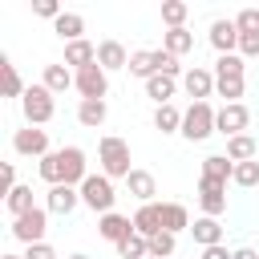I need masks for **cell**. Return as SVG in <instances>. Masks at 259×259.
<instances>
[{
    "instance_id": "cell-39",
    "label": "cell",
    "mask_w": 259,
    "mask_h": 259,
    "mask_svg": "<svg viewBox=\"0 0 259 259\" xmlns=\"http://www.w3.org/2000/svg\"><path fill=\"white\" fill-rule=\"evenodd\" d=\"M24 259H57V251L49 243H32V247H24Z\"/></svg>"
},
{
    "instance_id": "cell-20",
    "label": "cell",
    "mask_w": 259,
    "mask_h": 259,
    "mask_svg": "<svg viewBox=\"0 0 259 259\" xmlns=\"http://www.w3.org/2000/svg\"><path fill=\"white\" fill-rule=\"evenodd\" d=\"M53 32H57L65 45H73V40H81V32H85V16H81V12H61V16L53 20Z\"/></svg>"
},
{
    "instance_id": "cell-25",
    "label": "cell",
    "mask_w": 259,
    "mask_h": 259,
    "mask_svg": "<svg viewBox=\"0 0 259 259\" xmlns=\"http://www.w3.org/2000/svg\"><path fill=\"white\" fill-rule=\"evenodd\" d=\"M105 117H109V105H105V101H81V105H77V121H81L85 130H101Z\"/></svg>"
},
{
    "instance_id": "cell-17",
    "label": "cell",
    "mask_w": 259,
    "mask_h": 259,
    "mask_svg": "<svg viewBox=\"0 0 259 259\" xmlns=\"http://www.w3.org/2000/svg\"><path fill=\"white\" fill-rule=\"evenodd\" d=\"M190 235H194L198 247H219V243H223V223L210 219V214H198V219L190 223Z\"/></svg>"
},
{
    "instance_id": "cell-7",
    "label": "cell",
    "mask_w": 259,
    "mask_h": 259,
    "mask_svg": "<svg viewBox=\"0 0 259 259\" xmlns=\"http://www.w3.org/2000/svg\"><path fill=\"white\" fill-rule=\"evenodd\" d=\"M77 81H73V89L81 93V101H105V93H109V73L101 69V65H89V69H81V73H73Z\"/></svg>"
},
{
    "instance_id": "cell-26",
    "label": "cell",
    "mask_w": 259,
    "mask_h": 259,
    "mask_svg": "<svg viewBox=\"0 0 259 259\" xmlns=\"http://www.w3.org/2000/svg\"><path fill=\"white\" fill-rule=\"evenodd\" d=\"M154 130L158 134H182V109L170 101V105H158L154 109Z\"/></svg>"
},
{
    "instance_id": "cell-38",
    "label": "cell",
    "mask_w": 259,
    "mask_h": 259,
    "mask_svg": "<svg viewBox=\"0 0 259 259\" xmlns=\"http://www.w3.org/2000/svg\"><path fill=\"white\" fill-rule=\"evenodd\" d=\"M32 12H36V16H45V20H57V16H61V4H57V0H36V4H32Z\"/></svg>"
},
{
    "instance_id": "cell-37",
    "label": "cell",
    "mask_w": 259,
    "mask_h": 259,
    "mask_svg": "<svg viewBox=\"0 0 259 259\" xmlns=\"http://www.w3.org/2000/svg\"><path fill=\"white\" fill-rule=\"evenodd\" d=\"M239 57H259V32H239Z\"/></svg>"
},
{
    "instance_id": "cell-11",
    "label": "cell",
    "mask_w": 259,
    "mask_h": 259,
    "mask_svg": "<svg viewBox=\"0 0 259 259\" xmlns=\"http://www.w3.org/2000/svg\"><path fill=\"white\" fill-rule=\"evenodd\" d=\"M182 89H186V97H194V101H210V93H214V73L202 69V65H190V69L182 73Z\"/></svg>"
},
{
    "instance_id": "cell-31",
    "label": "cell",
    "mask_w": 259,
    "mask_h": 259,
    "mask_svg": "<svg viewBox=\"0 0 259 259\" xmlns=\"http://www.w3.org/2000/svg\"><path fill=\"white\" fill-rule=\"evenodd\" d=\"M117 255H121V259H150V239H142V235L134 231L130 239L117 243Z\"/></svg>"
},
{
    "instance_id": "cell-28",
    "label": "cell",
    "mask_w": 259,
    "mask_h": 259,
    "mask_svg": "<svg viewBox=\"0 0 259 259\" xmlns=\"http://www.w3.org/2000/svg\"><path fill=\"white\" fill-rule=\"evenodd\" d=\"M4 206H8V214H12V219L28 214V210H32V186H24V182H20V186H12V190L4 194Z\"/></svg>"
},
{
    "instance_id": "cell-9",
    "label": "cell",
    "mask_w": 259,
    "mask_h": 259,
    "mask_svg": "<svg viewBox=\"0 0 259 259\" xmlns=\"http://www.w3.org/2000/svg\"><path fill=\"white\" fill-rule=\"evenodd\" d=\"M247 125H251V109L239 101V105H223L219 109V117H214V130L223 134V138H239V134H247Z\"/></svg>"
},
{
    "instance_id": "cell-1",
    "label": "cell",
    "mask_w": 259,
    "mask_h": 259,
    "mask_svg": "<svg viewBox=\"0 0 259 259\" xmlns=\"http://www.w3.org/2000/svg\"><path fill=\"white\" fill-rule=\"evenodd\" d=\"M36 170H40V178L49 186H77L81 190V182L89 178V162H85V150L81 146H61V150L45 154Z\"/></svg>"
},
{
    "instance_id": "cell-10",
    "label": "cell",
    "mask_w": 259,
    "mask_h": 259,
    "mask_svg": "<svg viewBox=\"0 0 259 259\" xmlns=\"http://www.w3.org/2000/svg\"><path fill=\"white\" fill-rule=\"evenodd\" d=\"M198 206H202V214H210V219L227 214V182L198 178Z\"/></svg>"
},
{
    "instance_id": "cell-2",
    "label": "cell",
    "mask_w": 259,
    "mask_h": 259,
    "mask_svg": "<svg viewBox=\"0 0 259 259\" xmlns=\"http://www.w3.org/2000/svg\"><path fill=\"white\" fill-rule=\"evenodd\" d=\"M97 162H101V174L105 178H130L134 174V166H130V142L125 138L105 134L97 142Z\"/></svg>"
},
{
    "instance_id": "cell-32",
    "label": "cell",
    "mask_w": 259,
    "mask_h": 259,
    "mask_svg": "<svg viewBox=\"0 0 259 259\" xmlns=\"http://www.w3.org/2000/svg\"><path fill=\"white\" fill-rule=\"evenodd\" d=\"M186 16H190V8L182 0H166L162 4V24L166 28H186Z\"/></svg>"
},
{
    "instance_id": "cell-12",
    "label": "cell",
    "mask_w": 259,
    "mask_h": 259,
    "mask_svg": "<svg viewBox=\"0 0 259 259\" xmlns=\"http://www.w3.org/2000/svg\"><path fill=\"white\" fill-rule=\"evenodd\" d=\"M81 206V190L77 186H49L45 194V210L49 214H73Z\"/></svg>"
},
{
    "instance_id": "cell-43",
    "label": "cell",
    "mask_w": 259,
    "mask_h": 259,
    "mask_svg": "<svg viewBox=\"0 0 259 259\" xmlns=\"http://www.w3.org/2000/svg\"><path fill=\"white\" fill-rule=\"evenodd\" d=\"M4 259H24V255H4Z\"/></svg>"
},
{
    "instance_id": "cell-3",
    "label": "cell",
    "mask_w": 259,
    "mask_h": 259,
    "mask_svg": "<svg viewBox=\"0 0 259 259\" xmlns=\"http://www.w3.org/2000/svg\"><path fill=\"white\" fill-rule=\"evenodd\" d=\"M214 117H219V109L210 101H190V109H182V138L186 142H206L210 134H219Z\"/></svg>"
},
{
    "instance_id": "cell-6",
    "label": "cell",
    "mask_w": 259,
    "mask_h": 259,
    "mask_svg": "<svg viewBox=\"0 0 259 259\" xmlns=\"http://www.w3.org/2000/svg\"><path fill=\"white\" fill-rule=\"evenodd\" d=\"M45 231H49V210H45V206H32L28 214L12 219V239H16V243H24V247L45 243Z\"/></svg>"
},
{
    "instance_id": "cell-24",
    "label": "cell",
    "mask_w": 259,
    "mask_h": 259,
    "mask_svg": "<svg viewBox=\"0 0 259 259\" xmlns=\"http://www.w3.org/2000/svg\"><path fill=\"white\" fill-rule=\"evenodd\" d=\"M73 81H77V77L69 73V65H65V61H61V65H45V81H40V85H45L53 97H57V93H65Z\"/></svg>"
},
{
    "instance_id": "cell-41",
    "label": "cell",
    "mask_w": 259,
    "mask_h": 259,
    "mask_svg": "<svg viewBox=\"0 0 259 259\" xmlns=\"http://www.w3.org/2000/svg\"><path fill=\"white\" fill-rule=\"evenodd\" d=\"M231 259H259V251H255V247H235Z\"/></svg>"
},
{
    "instance_id": "cell-8",
    "label": "cell",
    "mask_w": 259,
    "mask_h": 259,
    "mask_svg": "<svg viewBox=\"0 0 259 259\" xmlns=\"http://www.w3.org/2000/svg\"><path fill=\"white\" fill-rule=\"evenodd\" d=\"M12 150L24 154V158H45V154H53V150H49V134H45L40 125L16 130V134H12Z\"/></svg>"
},
{
    "instance_id": "cell-15",
    "label": "cell",
    "mask_w": 259,
    "mask_h": 259,
    "mask_svg": "<svg viewBox=\"0 0 259 259\" xmlns=\"http://www.w3.org/2000/svg\"><path fill=\"white\" fill-rule=\"evenodd\" d=\"M134 231H138L142 239L162 235V202H146V206H138V210H134Z\"/></svg>"
},
{
    "instance_id": "cell-42",
    "label": "cell",
    "mask_w": 259,
    "mask_h": 259,
    "mask_svg": "<svg viewBox=\"0 0 259 259\" xmlns=\"http://www.w3.org/2000/svg\"><path fill=\"white\" fill-rule=\"evenodd\" d=\"M69 259H89V255H81V251H77V255H69Z\"/></svg>"
},
{
    "instance_id": "cell-33",
    "label": "cell",
    "mask_w": 259,
    "mask_h": 259,
    "mask_svg": "<svg viewBox=\"0 0 259 259\" xmlns=\"http://www.w3.org/2000/svg\"><path fill=\"white\" fill-rule=\"evenodd\" d=\"M174 251H178V235L162 231V235H154V239H150V259H170Z\"/></svg>"
},
{
    "instance_id": "cell-22",
    "label": "cell",
    "mask_w": 259,
    "mask_h": 259,
    "mask_svg": "<svg viewBox=\"0 0 259 259\" xmlns=\"http://www.w3.org/2000/svg\"><path fill=\"white\" fill-rule=\"evenodd\" d=\"M162 49H166L170 57H186V53L194 49V32H190V28H166V32H162Z\"/></svg>"
},
{
    "instance_id": "cell-27",
    "label": "cell",
    "mask_w": 259,
    "mask_h": 259,
    "mask_svg": "<svg viewBox=\"0 0 259 259\" xmlns=\"http://www.w3.org/2000/svg\"><path fill=\"white\" fill-rule=\"evenodd\" d=\"M227 158H231V162H251V158H259V146H255V138H251V134L227 138Z\"/></svg>"
},
{
    "instance_id": "cell-30",
    "label": "cell",
    "mask_w": 259,
    "mask_h": 259,
    "mask_svg": "<svg viewBox=\"0 0 259 259\" xmlns=\"http://www.w3.org/2000/svg\"><path fill=\"white\" fill-rule=\"evenodd\" d=\"M0 77H4V97H24V81L8 57H0Z\"/></svg>"
},
{
    "instance_id": "cell-40",
    "label": "cell",
    "mask_w": 259,
    "mask_h": 259,
    "mask_svg": "<svg viewBox=\"0 0 259 259\" xmlns=\"http://www.w3.org/2000/svg\"><path fill=\"white\" fill-rule=\"evenodd\" d=\"M231 255H235V251H227L223 243H219V247H202V259H231Z\"/></svg>"
},
{
    "instance_id": "cell-21",
    "label": "cell",
    "mask_w": 259,
    "mask_h": 259,
    "mask_svg": "<svg viewBox=\"0 0 259 259\" xmlns=\"http://www.w3.org/2000/svg\"><path fill=\"white\" fill-rule=\"evenodd\" d=\"M202 178H210V182H231V178H235V162H231L227 154H206V158H202Z\"/></svg>"
},
{
    "instance_id": "cell-4",
    "label": "cell",
    "mask_w": 259,
    "mask_h": 259,
    "mask_svg": "<svg viewBox=\"0 0 259 259\" xmlns=\"http://www.w3.org/2000/svg\"><path fill=\"white\" fill-rule=\"evenodd\" d=\"M81 202L101 219V214H109L113 210V202H117V190H113V178H105L101 170L97 174H89L85 182H81Z\"/></svg>"
},
{
    "instance_id": "cell-19",
    "label": "cell",
    "mask_w": 259,
    "mask_h": 259,
    "mask_svg": "<svg viewBox=\"0 0 259 259\" xmlns=\"http://www.w3.org/2000/svg\"><path fill=\"white\" fill-rule=\"evenodd\" d=\"M125 186H130V194H134L142 206H146V202H154V194H158V182H154V174H150V170H138V166H134V174L125 178Z\"/></svg>"
},
{
    "instance_id": "cell-23",
    "label": "cell",
    "mask_w": 259,
    "mask_h": 259,
    "mask_svg": "<svg viewBox=\"0 0 259 259\" xmlns=\"http://www.w3.org/2000/svg\"><path fill=\"white\" fill-rule=\"evenodd\" d=\"M162 231H170V235L190 231V210L182 202H162Z\"/></svg>"
},
{
    "instance_id": "cell-16",
    "label": "cell",
    "mask_w": 259,
    "mask_h": 259,
    "mask_svg": "<svg viewBox=\"0 0 259 259\" xmlns=\"http://www.w3.org/2000/svg\"><path fill=\"white\" fill-rule=\"evenodd\" d=\"M97 65H101L105 73H113V69H130V53H125V45H121V40H101V45H97Z\"/></svg>"
},
{
    "instance_id": "cell-34",
    "label": "cell",
    "mask_w": 259,
    "mask_h": 259,
    "mask_svg": "<svg viewBox=\"0 0 259 259\" xmlns=\"http://www.w3.org/2000/svg\"><path fill=\"white\" fill-rule=\"evenodd\" d=\"M235 186H259V158H251V162H235V178H231Z\"/></svg>"
},
{
    "instance_id": "cell-5",
    "label": "cell",
    "mask_w": 259,
    "mask_h": 259,
    "mask_svg": "<svg viewBox=\"0 0 259 259\" xmlns=\"http://www.w3.org/2000/svg\"><path fill=\"white\" fill-rule=\"evenodd\" d=\"M20 109H24V121L28 125H49L53 113H57V101H53V93L45 85H28L24 97H20Z\"/></svg>"
},
{
    "instance_id": "cell-35",
    "label": "cell",
    "mask_w": 259,
    "mask_h": 259,
    "mask_svg": "<svg viewBox=\"0 0 259 259\" xmlns=\"http://www.w3.org/2000/svg\"><path fill=\"white\" fill-rule=\"evenodd\" d=\"M247 73V65H243V57L239 53H231V57H219L214 61V77H243Z\"/></svg>"
},
{
    "instance_id": "cell-13",
    "label": "cell",
    "mask_w": 259,
    "mask_h": 259,
    "mask_svg": "<svg viewBox=\"0 0 259 259\" xmlns=\"http://www.w3.org/2000/svg\"><path fill=\"white\" fill-rule=\"evenodd\" d=\"M210 45H214V53L219 57H231V53H239V28H235V20H214L210 24Z\"/></svg>"
},
{
    "instance_id": "cell-18",
    "label": "cell",
    "mask_w": 259,
    "mask_h": 259,
    "mask_svg": "<svg viewBox=\"0 0 259 259\" xmlns=\"http://www.w3.org/2000/svg\"><path fill=\"white\" fill-rule=\"evenodd\" d=\"M65 65H73V73H81V69L97 65V45H89L85 36H81V40H73V45H65Z\"/></svg>"
},
{
    "instance_id": "cell-36",
    "label": "cell",
    "mask_w": 259,
    "mask_h": 259,
    "mask_svg": "<svg viewBox=\"0 0 259 259\" xmlns=\"http://www.w3.org/2000/svg\"><path fill=\"white\" fill-rule=\"evenodd\" d=\"M235 28H239V32H259V8H243V12L235 16Z\"/></svg>"
},
{
    "instance_id": "cell-14",
    "label": "cell",
    "mask_w": 259,
    "mask_h": 259,
    "mask_svg": "<svg viewBox=\"0 0 259 259\" xmlns=\"http://www.w3.org/2000/svg\"><path fill=\"white\" fill-rule=\"evenodd\" d=\"M97 235H101V239H109V243L117 247L121 239H130V235H134V219H125V214L109 210V214H101V219H97Z\"/></svg>"
},
{
    "instance_id": "cell-29",
    "label": "cell",
    "mask_w": 259,
    "mask_h": 259,
    "mask_svg": "<svg viewBox=\"0 0 259 259\" xmlns=\"http://www.w3.org/2000/svg\"><path fill=\"white\" fill-rule=\"evenodd\" d=\"M146 97H154V105H170V97H174V77H150L146 81Z\"/></svg>"
}]
</instances>
